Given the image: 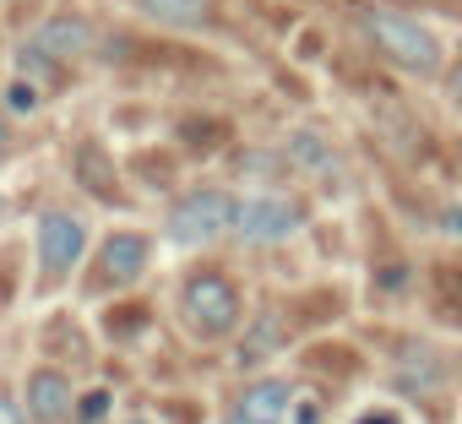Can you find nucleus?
I'll use <instances>...</instances> for the list:
<instances>
[{"mask_svg": "<svg viewBox=\"0 0 462 424\" xmlns=\"http://www.w3.org/2000/svg\"><path fill=\"white\" fill-rule=\"evenodd\" d=\"M300 224H305V218H300V201H289V196H251V201H240L235 235H240L245 245H278V240H289Z\"/></svg>", "mask_w": 462, "mask_h": 424, "instance_id": "5", "label": "nucleus"}, {"mask_svg": "<svg viewBox=\"0 0 462 424\" xmlns=\"http://www.w3.org/2000/svg\"><path fill=\"white\" fill-rule=\"evenodd\" d=\"M359 424H402V419H397V413H386V408H375V413H365Z\"/></svg>", "mask_w": 462, "mask_h": 424, "instance_id": "16", "label": "nucleus"}, {"mask_svg": "<svg viewBox=\"0 0 462 424\" xmlns=\"http://www.w3.org/2000/svg\"><path fill=\"white\" fill-rule=\"evenodd\" d=\"M451 98H462V66L451 71Z\"/></svg>", "mask_w": 462, "mask_h": 424, "instance_id": "20", "label": "nucleus"}, {"mask_svg": "<svg viewBox=\"0 0 462 424\" xmlns=\"http://www.w3.org/2000/svg\"><path fill=\"white\" fill-rule=\"evenodd\" d=\"M359 23H365V33L375 39V50H381L386 60H397L402 71H419V77L440 71V44H435V33H430L424 23H413V17H402V12H365Z\"/></svg>", "mask_w": 462, "mask_h": 424, "instance_id": "1", "label": "nucleus"}, {"mask_svg": "<svg viewBox=\"0 0 462 424\" xmlns=\"http://www.w3.org/2000/svg\"><path fill=\"white\" fill-rule=\"evenodd\" d=\"M289 402H294V386L289 381H256L240 392V402L228 408V424H283L289 419Z\"/></svg>", "mask_w": 462, "mask_h": 424, "instance_id": "7", "label": "nucleus"}, {"mask_svg": "<svg viewBox=\"0 0 462 424\" xmlns=\"http://www.w3.org/2000/svg\"><path fill=\"white\" fill-rule=\"evenodd\" d=\"M289 152H294V158H300V163H305V169H332V152H327V147H321V136H316V131H300V136H294V147H289Z\"/></svg>", "mask_w": 462, "mask_h": 424, "instance_id": "12", "label": "nucleus"}, {"mask_svg": "<svg viewBox=\"0 0 462 424\" xmlns=\"http://www.w3.org/2000/svg\"><path fill=\"white\" fill-rule=\"evenodd\" d=\"M71 397H77V392H71V375H66V370H50V364H44V370L28 375V413H33L39 424H60V419L71 413Z\"/></svg>", "mask_w": 462, "mask_h": 424, "instance_id": "9", "label": "nucleus"}, {"mask_svg": "<svg viewBox=\"0 0 462 424\" xmlns=\"http://www.w3.org/2000/svg\"><path fill=\"white\" fill-rule=\"evenodd\" d=\"M131 424H147V419H131Z\"/></svg>", "mask_w": 462, "mask_h": 424, "instance_id": "22", "label": "nucleus"}, {"mask_svg": "<svg viewBox=\"0 0 462 424\" xmlns=\"http://www.w3.org/2000/svg\"><path fill=\"white\" fill-rule=\"evenodd\" d=\"M235 218H240V201L235 196H223V190H190L169 212V240L185 245V251H196V245L217 240L223 229H235Z\"/></svg>", "mask_w": 462, "mask_h": 424, "instance_id": "2", "label": "nucleus"}, {"mask_svg": "<svg viewBox=\"0 0 462 424\" xmlns=\"http://www.w3.org/2000/svg\"><path fill=\"white\" fill-rule=\"evenodd\" d=\"M12 152V136H6V120H0V158H6Z\"/></svg>", "mask_w": 462, "mask_h": 424, "instance_id": "19", "label": "nucleus"}, {"mask_svg": "<svg viewBox=\"0 0 462 424\" xmlns=\"http://www.w3.org/2000/svg\"><path fill=\"white\" fill-rule=\"evenodd\" d=\"M6 104H12L17 115H33V109L44 104V88H39V82H28V77H17V82L6 88Z\"/></svg>", "mask_w": 462, "mask_h": 424, "instance_id": "13", "label": "nucleus"}, {"mask_svg": "<svg viewBox=\"0 0 462 424\" xmlns=\"http://www.w3.org/2000/svg\"><path fill=\"white\" fill-rule=\"evenodd\" d=\"M316 419H321V408H316V402H305V408H300V424H316Z\"/></svg>", "mask_w": 462, "mask_h": 424, "instance_id": "18", "label": "nucleus"}, {"mask_svg": "<svg viewBox=\"0 0 462 424\" xmlns=\"http://www.w3.org/2000/svg\"><path fill=\"white\" fill-rule=\"evenodd\" d=\"M0 424H23V413H17V402L0 392Z\"/></svg>", "mask_w": 462, "mask_h": 424, "instance_id": "14", "label": "nucleus"}, {"mask_svg": "<svg viewBox=\"0 0 462 424\" xmlns=\"http://www.w3.org/2000/svg\"><path fill=\"white\" fill-rule=\"evenodd\" d=\"M147 256H152L147 235H131V229L109 235V240H104V251H98V283H115V289L136 283V278L147 272Z\"/></svg>", "mask_w": 462, "mask_h": 424, "instance_id": "6", "label": "nucleus"}, {"mask_svg": "<svg viewBox=\"0 0 462 424\" xmlns=\"http://www.w3.org/2000/svg\"><path fill=\"white\" fill-rule=\"evenodd\" d=\"M440 224H446L451 235H462V207H451V212H446V218H440Z\"/></svg>", "mask_w": 462, "mask_h": 424, "instance_id": "17", "label": "nucleus"}, {"mask_svg": "<svg viewBox=\"0 0 462 424\" xmlns=\"http://www.w3.org/2000/svg\"><path fill=\"white\" fill-rule=\"evenodd\" d=\"M88 39H93V33H88V23H82V17H50V23H44L23 50H33L44 66H66V60H77V55L88 50Z\"/></svg>", "mask_w": 462, "mask_h": 424, "instance_id": "8", "label": "nucleus"}, {"mask_svg": "<svg viewBox=\"0 0 462 424\" xmlns=\"http://www.w3.org/2000/svg\"><path fill=\"white\" fill-rule=\"evenodd\" d=\"M104 408H109V397H104V392H98V397H88V402H82V419H98V413H104Z\"/></svg>", "mask_w": 462, "mask_h": 424, "instance_id": "15", "label": "nucleus"}, {"mask_svg": "<svg viewBox=\"0 0 462 424\" xmlns=\"http://www.w3.org/2000/svg\"><path fill=\"white\" fill-rule=\"evenodd\" d=\"M142 17L163 23V28H201L207 23V0H136Z\"/></svg>", "mask_w": 462, "mask_h": 424, "instance_id": "11", "label": "nucleus"}, {"mask_svg": "<svg viewBox=\"0 0 462 424\" xmlns=\"http://www.w3.org/2000/svg\"><path fill=\"white\" fill-rule=\"evenodd\" d=\"M0 218H6V196H0Z\"/></svg>", "mask_w": 462, "mask_h": 424, "instance_id": "21", "label": "nucleus"}, {"mask_svg": "<svg viewBox=\"0 0 462 424\" xmlns=\"http://www.w3.org/2000/svg\"><path fill=\"white\" fill-rule=\"evenodd\" d=\"M278 348H283V316H278V310H262L256 327H251L245 343H240V364H262V359H273Z\"/></svg>", "mask_w": 462, "mask_h": 424, "instance_id": "10", "label": "nucleus"}, {"mask_svg": "<svg viewBox=\"0 0 462 424\" xmlns=\"http://www.w3.org/2000/svg\"><path fill=\"white\" fill-rule=\"evenodd\" d=\"M180 310H185V321L201 337H223L228 327L240 321V294H235V283L217 278V272H196L185 283V294H180Z\"/></svg>", "mask_w": 462, "mask_h": 424, "instance_id": "3", "label": "nucleus"}, {"mask_svg": "<svg viewBox=\"0 0 462 424\" xmlns=\"http://www.w3.org/2000/svg\"><path fill=\"white\" fill-rule=\"evenodd\" d=\"M82 245H88L82 218H71V212H44L39 218V272H44V283H60L82 262Z\"/></svg>", "mask_w": 462, "mask_h": 424, "instance_id": "4", "label": "nucleus"}]
</instances>
